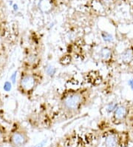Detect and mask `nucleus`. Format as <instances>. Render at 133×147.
I'll list each match as a JSON object with an SVG mask.
<instances>
[{
  "instance_id": "f257e3e1",
  "label": "nucleus",
  "mask_w": 133,
  "mask_h": 147,
  "mask_svg": "<svg viewBox=\"0 0 133 147\" xmlns=\"http://www.w3.org/2000/svg\"><path fill=\"white\" fill-rule=\"evenodd\" d=\"M91 97V90L88 88L68 89L62 93L59 101V108L62 113L72 117L81 113L88 104Z\"/></svg>"
},
{
  "instance_id": "f03ea898",
  "label": "nucleus",
  "mask_w": 133,
  "mask_h": 147,
  "mask_svg": "<svg viewBox=\"0 0 133 147\" xmlns=\"http://www.w3.org/2000/svg\"><path fill=\"white\" fill-rule=\"evenodd\" d=\"M40 82V78L35 74H25L19 80V88L21 92L31 94L37 87Z\"/></svg>"
},
{
  "instance_id": "7ed1b4c3",
  "label": "nucleus",
  "mask_w": 133,
  "mask_h": 147,
  "mask_svg": "<svg viewBox=\"0 0 133 147\" xmlns=\"http://www.w3.org/2000/svg\"><path fill=\"white\" fill-rule=\"evenodd\" d=\"M130 115V107L125 104H118L112 113V121L114 124L119 125L127 120Z\"/></svg>"
},
{
  "instance_id": "20e7f679",
  "label": "nucleus",
  "mask_w": 133,
  "mask_h": 147,
  "mask_svg": "<svg viewBox=\"0 0 133 147\" xmlns=\"http://www.w3.org/2000/svg\"><path fill=\"white\" fill-rule=\"evenodd\" d=\"M28 141V138L25 132L21 131H16L10 138V142L11 145L15 147H19L21 146H24Z\"/></svg>"
},
{
  "instance_id": "39448f33",
  "label": "nucleus",
  "mask_w": 133,
  "mask_h": 147,
  "mask_svg": "<svg viewBox=\"0 0 133 147\" xmlns=\"http://www.w3.org/2000/svg\"><path fill=\"white\" fill-rule=\"evenodd\" d=\"M121 61L124 64H130L133 61V49L127 48L121 54Z\"/></svg>"
},
{
  "instance_id": "423d86ee",
  "label": "nucleus",
  "mask_w": 133,
  "mask_h": 147,
  "mask_svg": "<svg viewBox=\"0 0 133 147\" xmlns=\"http://www.w3.org/2000/svg\"><path fill=\"white\" fill-rule=\"evenodd\" d=\"M53 3L50 0H41L39 2V9L43 13H49L53 10Z\"/></svg>"
},
{
  "instance_id": "0eeeda50",
  "label": "nucleus",
  "mask_w": 133,
  "mask_h": 147,
  "mask_svg": "<svg viewBox=\"0 0 133 147\" xmlns=\"http://www.w3.org/2000/svg\"><path fill=\"white\" fill-rule=\"evenodd\" d=\"M99 55L100 57L103 59L104 61H108V60H110L112 58V49L109 48V47H104L100 51Z\"/></svg>"
},
{
  "instance_id": "6e6552de",
  "label": "nucleus",
  "mask_w": 133,
  "mask_h": 147,
  "mask_svg": "<svg viewBox=\"0 0 133 147\" xmlns=\"http://www.w3.org/2000/svg\"><path fill=\"white\" fill-rule=\"evenodd\" d=\"M106 147H115L118 144V138L114 134H110L105 138L104 141Z\"/></svg>"
},
{
  "instance_id": "1a4fd4ad",
  "label": "nucleus",
  "mask_w": 133,
  "mask_h": 147,
  "mask_svg": "<svg viewBox=\"0 0 133 147\" xmlns=\"http://www.w3.org/2000/svg\"><path fill=\"white\" fill-rule=\"evenodd\" d=\"M72 62V57L70 54H65V55L62 56L59 59V63L62 65L67 66L68 65H70Z\"/></svg>"
},
{
  "instance_id": "9d476101",
  "label": "nucleus",
  "mask_w": 133,
  "mask_h": 147,
  "mask_svg": "<svg viewBox=\"0 0 133 147\" xmlns=\"http://www.w3.org/2000/svg\"><path fill=\"white\" fill-rule=\"evenodd\" d=\"M45 72L48 76H50V77H53L56 73V68L54 66L51 65H48L45 68Z\"/></svg>"
},
{
  "instance_id": "9b49d317",
  "label": "nucleus",
  "mask_w": 133,
  "mask_h": 147,
  "mask_svg": "<svg viewBox=\"0 0 133 147\" xmlns=\"http://www.w3.org/2000/svg\"><path fill=\"white\" fill-rule=\"evenodd\" d=\"M101 36H102V38H103L104 41L106 42H110L113 40V37L110 34H109L108 32H104L101 33Z\"/></svg>"
},
{
  "instance_id": "f8f14e48",
  "label": "nucleus",
  "mask_w": 133,
  "mask_h": 147,
  "mask_svg": "<svg viewBox=\"0 0 133 147\" xmlns=\"http://www.w3.org/2000/svg\"><path fill=\"white\" fill-rule=\"evenodd\" d=\"M118 106V103H113V102H110V104L107 106V109H106V111L108 113H112L114 111V110L116 109V107Z\"/></svg>"
},
{
  "instance_id": "ddd939ff",
  "label": "nucleus",
  "mask_w": 133,
  "mask_h": 147,
  "mask_svg": "<svg viewBox=\"0 0 133 147\" xmlns=\"http://www.w3.org/2000/svg\"><path fill=\"white\" fill-rule=\"evenodd\" d=\"M11 88H12L11 83L8 82V81H7V82H5V84H4V86H3V88H4V90L5 91V92H10V91L11 90Z\"/></svg>"
},
{
  "instance_id": "4468645a",
  "label": "nucleus",
  "mask_w": 133,
  "mask_h": 147,
  "mask_svg": "<svg viewBox=\"0 0 133 147\" xmlns=\"http://www.w3.org/2000/svg\"><path fill=\"white\" fill-rule=\"evenodd\" d=\"M47 143V139H44L42 141H41L35 146H34L33 147H44V146L46 145Z\"/></svg>"
},
{
  "instance_id": "2eb2a0df",
  "label": "nucleus",
  "mask_w": 133,
  "mask_h": 147,
  "mask_svg": "<svg viewBox=\"0 0 133 147\" xmlns=\"http://www.w3.org/2000/svg\"><path fill=\"white\" fill-rule=\"evenodd\" d=\"M16 77H17V71H14L13 73L12 74V75L11 76V81L12 82V83L14 84L16 83Z\"/></svg>"
},
{
  "instance_id": "dca6fc26",
  "label": "nucleus",
  "mask_w": 133,
  "mask_h": 147,
  "mask_svg": "<svg viewBox=\"0 0 133 147\" xmlns=\"http://www.w3.org/2000/svg\"><path fill=\"white\" fill-rule=\"evenodd\" d=\"M129 121H130V125L131 126L132 129H133V112L130 117V119H129Z\"/></svg>"
},
{
  "instance_id": "f3484780",
  "label": "nucleus",
  "mask_w": 133,
  "mask_h": 147,
  "mask_svg": "<svg viewBox=\"0 0 133 147\" xmlns=\"http://www.w3.org/2000/svg\"><path fill=\"white\" fill-rule=\"evenodd\" d=\"M129 85H130V88H131L133 91V79L130 80L129 81Z\"/></svg>"
},
{
  "instance_id": "a211bd4d",
  "label": "nucleus",
  "mask_w": 133,
  "mask_h": 147,
  "mask_svg": "<svg viewBox=\"0 0 133 147\" xmlns=\"http://www.w3.org/2000/svg\"><path fill=\"white\" fill-rule=\"evenodd\" d=\"M2 105V99H1V94H0V106Z\"/></svg>"
},
{
  "instance_id": "6ab92c4d",
  "label": "nucleus",
  "mask_w": 133,
  "mask_h": 147,
  "mask_svg": "<svg viewBox=\"0 0 133 147\" xmlns=\"http://www.w3.org/2000/svg\"><path fill=\"white\" fill-rule=\"evenodd\" d=\"M121 147H126V146H121Z\"/></svg>"
}]
</instances>
